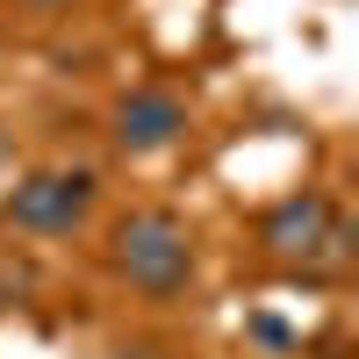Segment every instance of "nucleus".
Returning a JSON list of instances; mask_svg holds the SVG:
<instances>
[{
    "instance_id": "nucleus-1",
    "label": "nucleus",
    "mask_w": 359,
    "mask_h": 359,
    "mask_svg": "<svg viewBox=\"0 0 359 359\" xmlns=\"http://www.w3.org/2000/svg\"><path fill=\"white\" fill-rule=\"evenodd\" d=\"M108 266L115 280L151 294V302H172L194 280V230L172 216V208H130L123 223L108 230Z\"/></svg>"
},
{
    "instance_id": "nucleus-2",
    "label": "nucleus",
    "mask_w": 359,
    "mask_h": 359,
    "mask_svg": "<svg viewBox=\"0 0 359 359\" xmlns=\"http://www.w3.org/2000/svg\"><path fill=\"white\" fill-rule=\"evenodd\" d=\"M259 245L287 273H345L352 266V216L323 187H294L259 216Z\"/></svg>"
},
{
    "instance_id": "nucleus-3",
    "label": "nucleus",
    "mask_w": 359,
    "mask_h": 359,
    "mask_svg": "<svg viewBox=\"0 0 359 359\" xmlns=\"http://www.w3.org/2000/svg\"><path fill=\"white\" fill-rule=\"evenodd\" d=\"M101 201V172L94 165H29L8 180L0 194V223L15 237H72Z\"/></svg>"
},
{
    "instance_id": "nucleus-4",
    "label": "nucleus",
    "mask_w": 359,
    "mask_h": 359,
    "mask_svg": "<svg viewBox=\"0 0 359 359\" xmlns=\"http://www.w3.org/2000/svg\"><path fill=\"white\" fill-rule=\"evenodd\" d=\"M108 137H115V151H130V158H158V151H172V144L187 137V101H180L172 86H130V94L108 108Z\"/></svg>"
},
{
    "instance_id": "nucleus-5",
    "label": "nucleus",
    "mask_w": 359,
    "mask_h": 359,
    "mask_svg": "<svg viewBox=\"0 0 359 359\" xmlns=\"http://www.w3.org/2000/svg\"><path fill=\"white\" fill-rule=\"evenodd\" d=\"M15 294H22V273H8V266H0V309H15Z\"/></svg>"
},
{
    "instance_id": "nucleus-6",
    "label": "nucleus",
    "mask_w": 359,
    "mask_h": 359,
    "mask_svg": "<svg viewBox=\"0 0 359 359\" xmlns=\"http://www.w3.org/2000/svg\"><path fill=\"white\" fill-rule=\"evenodd\" d=\"M29 8H72V0H29Z\"/></svg>"
}]
</instances>
